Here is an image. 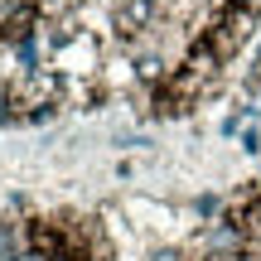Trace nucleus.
Segmentation results:
<instances>
[{"label":"nucleus","instance_id":"nucleus-2","mask_svg":"<svg viewBox=\"0 0 261 261\" xmlns=\"http://www.w3.org/2000/svg\"><path fill=\"white\" fill-rule=\"evenodd\" d=\"M0 261H29V242L19 223H0Z\"/></svg>","mask_w":261,"mask_h":261},{"label":"nucleus","instance_id":"nucleus-3","mask_svg":"<svg viewBox=\"0 0 261 261\" xmlns=\"http://www.w3.org/2000/svg\"><path fill=\"white\" fill-rule=\"evenodd\" d=\"M227 5H237V10H247V15H261V0H227Z\"/></svg>","mask_w":261,"mask_h":261},{"label":"nucleus","instance_id":"nucleus-1","mask_svg":"<svg viewBox=\"0 0 261 261\" xmlns=\"http://www.w3.org/2000/svg\"><path fill=\"white\" fill-rule=\"evenodd\" d=\"M155 5H160V0H116V5H112V29L121 39L145 34L150 19H155Z\"/></svg>","mask_w":261,"mask_h":261}]
</instances>
